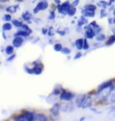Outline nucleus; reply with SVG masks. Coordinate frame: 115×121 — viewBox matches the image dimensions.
Returning <instances> with one entry per match:
<instances>
[{
	"label": "nucleus",
	"mask_w": 115,
	"mask_h": 121,
	"mask_svg": "<svg viewBox=\"0 0 115 121\" xmlns=\"http://www.w3.org/2000/svg\"><path fill=\"white\" fill-rule=\"evenodd\" d=\"M70 6H71V5L69 3V2L65 1V2H63L62 5L58 4L57 6V9L60 13L66 15V14H68V11H69V9L70 8Z\"/></svg>",
	"instance_id": "obj_1"
},
{
	"label": "nucleus",
	"mask_w": 115,
	"mask_h": 121,
	"mask_svg": "<svg viewBox=\"0 0 115 121\" xmlns=\"http://www.w3.org/2000/svg\"><path fill=\"white\" fill-rule=\"evenodd\" d=\"M15 120H22V121H32V120H34V114L32 112H25L24 114L21 115L20 117H16Z\"/></svg>",
	"instance_id": "obj_2"
},
{
	"label": "nucleus",
	"mask_w": 115,
	"mask_h": 121,
	"mask_svg": "<svg viewBox=\"0 0 115 121\" xmlns=\"http://www.w3.org/2000/svg\"><path fill=\"white\" fill-rule=\"evenodd\" d=\"M75 98V95L69 91L62 90L60 95V99L62 101H71Z\"/></svg>",
	"instance_id": "obj_3"
},
{
	"label": "nucleus",
	"mask_w": 115,
	"mask_h": 121,
	"mask_svg": "<svg viewBox=\"0 0 115 121\" xmlns=\"http://www.w3.org/2000/svg\"><path fill=\"white\" fill-rule=\"evenodd\" d=\"M85 99H86V95L85 94H80V95H77L75 99V103L78 108L82 107L83 104H84Z\"/></svg>",
	"instance_id": "obj_4"
},
{
	"label": "nucleus",
	"mask_w": 115,
	"mask_h": 121,
	"mask_svg": "<svg viewBox=\"0 0 115 121\" xmlns=\"http://www.w3.org/2000/svg\"><path fill=\"white\" fill-rule=\"evenodd\" d=\"M23 43H24V39H23L22 36H19V35L15 36V38H14L13 40V46L14 47H17V48L21 47V45L23 44Z\"/></svg>",
	"instance_id": "obj_5"
},
{
	"label": "nucleus",
	"mask_w": 115,
	"mask_h": 121,
	"mask_svg": "<svg viewBox=\"0 0 115 121\" xmlns=\"http://www.w3.org/2000/svg\"><path fill=\"white\" fill-rule=\"evenodd\" d=\"M48 6H49V4L46 0H43V1L41 0V2H39L36 7L40 11V10H45V9H46L48 8Z\"/></svg>",
	"instance_id": "obj_6"
},
{
	"label": "nucleus",
	"mask_w": 115,
	"mask_h": 121,
	"mask_svg": "<svg viewBox=\"0 0 115 121\" xmlns=\"http://www.w3.org/2000/svg\"><path fill=\"white\" fill-rule=\"evenodd\" d=\"M111 85H113V83H112V81H110V80L104 82V83H102V84H100L99 86V87H98V92H100V91L105 90V89L110 87Z\"/></svg>",
	"instance_id": "obj_7"
},
{
	"label": "nucleus",
	"mask_w": 115,
	"mask_h": 121,
	"mask_svg": "<svg viewBox=\"0 0 115 121\" xmlns=\"http://www.w3.org/2000/svg\"><path fill=\"white\" fill-rule=\"evenodd\" d=\"M106 102H108V103L115 102V90L114 89L112 91H110V93L107 95V97L106 98Z\"/></svg>",
	"instance_id": "obj_8"
},
{
	"label": "nucleus",
	"mask_w": 115,
	"mask_h": 121,
	"mask_svg": "<svg viewBox=\"0 0 115 121\" xmlns=\"http://www.w3.org/2000/svg\"><path fill=\"white\" fill-rule=\"evenodd\" d=\"M42 64L40 65H35L33 69H32V73L33 74H36V75H40L43 72V65H41Z\"/></svg>",
	"instance_id": "obj_9"
},
{
	"label": "nucleus",
	"mask_w": 115,
	"mask_h": 121,
	"mask_svg": "<svg viewBox=\"0 0 115 121\" xmlns=\"http://www.w3.org/2000/svg\"><path fill=\"white\" fill-rule=\"evenodd\" d=\"M59 111H60V106L58 104H55V105L53 106V108L50 110V112L52 114L53 116H58L59 115Z\"/></svg>",
	"instance_id": "obj_10"
},
{
	"label": "nucleus",
	"mask_w": 115,
	"mask_h": 121,
	"mask_svg": "<svg viewBox=\"0 0 115 121\" xmlns=\"http://www.w3.org/2000/svg\"><path fill=\"white\" fill-rule=\"evenodd\" d=\"M82 14H83V16L87 17H95V11L88 10V9H84L82 10Z\"/></svg>",
	"instance_id": "obj_11"
},
{
	"label": "nucleus",
	"mask_w": 115,
	"mask_h": 121,
	"mask_svg": "<svg viewBox=\"0 0 115 121\" xmlns=\"http://www.w3.org/2000/svg\"><path fill=\"white\" fill-rule=\"evenodd\" d=\"M75 46L77 50H82L83 47H84V39H78L76 40Z\"/></svg>",
	"instance_id": "obj_12"
},
{
	"label": "nucleus",
	"mask_w": 115,
	"mask_h": 121,
	"mask_svg": "<svg viewBox=\"0 0 115 121\" xmlns=\"http://www.w3.org/2000/svg\"><path fill=\"white\" fill-rule=\"evenodd\" d=\"M34 120L46 121L47 120V117L44 114H34Z\"/></svg>",
	"instance_id": "obj_13"
},
{
	"label": "nucleus",
	"mask_w": 115,
	"mask_h": 121,
	"mask_svg": "<svg viewBox=\"0 0 115 121\" xmlns=\"http://www.w3.org/2000/svg\"><path fill=\"white\" fill-rule=\"evenodd\" d=\"M92 98H91V97H88L87 98L85 99L84 102V104H83V105H82V108H86L91 107V105H92Z\"/></svg>",
	"instance_id": "obj_14"
},
{
	"label": "nucleus",
	"mask_w": 115,
	"mask_h": 121,
	"mask_svg": "<svg viewBox=\"0 0 115 121\" xmlns=\"http://www.w3.org/2000/svg\"><path fill=\"white\" fill-rule=\"evenodd\" d=\"M22 19L24 21H27V22H30V20L32 18V14L29 13V12L26 11L24 12V13H22Z\"/></svg>",
	"instance_id": "obj_15"
},
{
	"label": "nucleus",
	"mask_w": 115,
	"mask_h": 121,
	"mask_svg": "<svg viewBox=\"0 0 115 121\" xmlns=\"http://www.w3.org/2000/svg\"><path fill=\"white\" fill-rule=\"evenodd\" d=\"M30 35V33L28 32V31H24V30H20V31H17V32L15 33V36H22V37H28V36Z\"/></svg>",
	"instance_id": "obj_16"
},
{
	"label": "nucleus",
	"mask_w": 115,
	"mask_h": 121,
	"mask_svg": "<svg viewBox=\"0 0 115 121\" xmlns=\"http://www.w3.org/2000/svg\"><path fill=\"white\" fill-rule=\"evenodd\" d=\"M19 6L18 5H15V6H9L6 8V11L9 12V13H15V12L18 10Z\"/></svg>",
	"instance_id": "obj_17"
},
{
	"label": "nucleus",
	"mask_w": 115,
	"mask_h": 121,
	"mask_svg": "<svg viewBox=\"0 0 115 121\" xmlns=\"http://www.w3.org/2000/svg\"><path fill=\"white\" fill-rule=\"evenodd\" d=\"M87 19L85 18V17H84V16H82L81 17H80V21H78L77 26H78V27H81L82 25H84V24H87Z\"/></svg>",
	"instance_id": "obj_18"
},
{
	"label": "nucleus",
	"mask_w": 115,
	"mask_h": 121,
	"mask_svg": "<svg viewBox=\"0 0 115 121\" xmlns=\"http://www.w3.org/2000/svg\"><path fill=\"white\" fill-rule=\"evenodd\" d=\"M6 54L8 55H11L14 54V46H7L5 49Z\"/></svg>",
	"instance_id": "obj_19"
},
{
	"label": "nucleus",
	"mask_w": 115,
	"mask_h": 121,
	"mask_svg": "<svg viewBox=\"0 0 115 121\" xmlns=\"http://www.w3.org/2000/svg\"><path fill=\"white\" fill-rule=\"evenodd\" d=\"M95 39H96V41H98V42H102V41H104L106 39V35L102 33H99V34H97L96 38Z\"/></svg>",
	"instance_id": "obj_20"
},
{
	"label": "nucleus",
	"mask_w": 115,
	"mask_h": 121,
	"mask_svg": "<svg viewBox=\"0 0 115 121\" xmlns=\"http://www.w3.org/2000/svg\"><path fill=\"white\" fill-rule=\"evenodd\" d=\"M77 12V9H76V6H71L70 8L69 9V11H68V15L70 17H73Z\"/></svg>",
	"instance_id": "obj_21"
},
{
	"label": "nucleus",
	"mask_w": 115,
	"mask_h": 121,
	"mask_svg": "<svg viewBox=\"0 0 115 121\" xmlns=\"http://www.w3.org/2000/svg\"><path fill=\"white\" fill-rule=\"evenodd\" d=\"M114 43H115V35H111L110 37L109 38V39L106 41V45L110 46V45H113Z\"/></svg>",
	"instance_id": "obj_22"
},
{
	"label": "nucleus",
	"mask_w": 115,
	"mask_h": 121,
	"mask_svg": "<svg viewBox=\"0 0 115 121\" xmlns=\"http://www.w3.org/2000/svg\"><path fill=\"white\" fill-rule=\"evenodd\" d=\"M84 9H88V10H92V11H95V9H97L96 6L93 4H86L84 6Z\"/></svg>",
	"instance_id": "obj_23"
},
{
	"label": "nucleus",
	"mask_w": 115,
	"mask_h": 121,
	"mask_svg": "<svg viewBox=\"0 0 115 121\" xmlns=\"http://www.w3.org/2000/svg\"><path fill=\"white\" fill-rule=\"evenodd\" d=\"M12 25H13L14 27H16V28H21V26L23 25V23L21 22V21H20L13 20V21H12Z\"/></svg>",
	"instance_id": "obj_24"
},
{
	"label": "nucleus",
	"mask_w": 115,
	"mask_h": 121,
	"mask_svg": "<svg viewBox=\"0 0 115 121\" xmlns=\"http://www.w3.org/2000/svg\"><path fill=\"white\" fill-rule=\"evenodd\" d=\"M11 28H12V25L10 23H8V22L5 23L3 26H2V29H3V31H9V30H10Z\"/></svg>",
	"instance_id": "obj_25"
},
{
	"label": "nucleus",
	"mask_w": 115,
	"mask_h": 121,
	"mask_svg": "<svg viewBox=\"0 0 115 121\" xmlns=\"http://www.w3.org/2000/svg\"><path fill=\"white\" fill-rule=\"evenodd\" d=\"M97 5H98V6H100V7H102V8L105 9L107 6H109V3L106 1H99L98 2Z\"/></svg>",
	"instance_id": "obj_26"
},
{
	"label": "nucleus",
	"mask_w": 115,
	"mask_h": 121,
	"mask_svg": "<svg viewBox=\"0 0 115 121\" xmlns=\"http://www.w3.org/2000/svg\"><path fill=\"white\" fill-rule=\"evenodd\" d=\"M62 45L61 44V43H56V44H55V46H54V50H55V51L59 52L62 50Z\"/></svg>",
	"instance_id": "obj_27"
},
{
	"label": "nucleus",
	"mask_w": 115,
	"mask_h": 121,
	"mask_svg": "<svg viewBox=\"0 0 115 121\" xmlns=\"http://www.w3.org/2000/svg\"><path fill=\"white\" fill-rule=\"evenodd\" d=\"M92 28H93V31H94V32L95 33V35H97V34L100 33V31H101V30H102V28L100 27V26L98 25L94 26V27H93Z\"/></svg>",
	"instance_id": "obj_28"
},
{
	"label": "nucleus",
	"mask_w": 115,
	"mask_h": 121,
	"mask_svg": "<svg viewBox=\"0 0 115 121\" xmlns=\"http://www.w3.org/2000/svg\"><path fill=\"white\" fill-rule=\"evenodd\" d=\"M21 28H22V30H24V31H28V32H29L30 34H31L32 32V29H31V28H29L27 25H24V24H23V25L21 26Z\"/></svg>",
	"instance_id": "obj_29"
},
{
	"label": "nucleus",
	"mask_w": 115,
	"mask_h": 121,
	"mask_svg": "<svg viewBox=\"0 0 115 121\" xmlns=\"http://www.w3.org/2000/svg\"><path fill=\"white\" fill-rule=\"evenodd\" d=\"M62 110L63 111V112H66L67 110H69V104L68 103H63L62 105Z\"/></svg>",
	"instance_id": "obj_30"
},
{
	"label": "nucleus",
	"mask_w": 115,
	"mask_h": 121,
	"mask_svg": "<svg viewBox=\"0 0 115 121\" xmlns=\"http://www.w3.org/2000/svg\"><path fill=\"white\" fill-rule=\"evenodd\" d=\"M61 52H62V54H69L71 53V50L68 47H62Z\"/></svg>",
	"instance_id": "obj_31"
},
{
	"label": "nucleus",
	"mask_w": 115,
	"mask_h": 121,
	"mask_svg": "<svg viewBox=\"0 0 115 121\" xmlns=\"http://www.w3.org/2000/svg\"><path fill=\"white\" fill-rule=\"evenodd\" d=\"M107 15V13L106 11V9H105L104 8L101 9V11H100V17L101 18H103L105 17H106Z\"/></svg>",
	"instance_id": "obj_32"
},
{
	"label": "nucleus",
	"mask_w": 115,
	"mask_h": 121,
	"mask_svg": "<svg viewBox=\"0 0 115 121\" xmlns=\"http://www.w3.org/2000/svg\"><path fill=\"white\" fill-rule=\"evenodd\" d=\"M89 48V44L88 43H87V41L86 39H84V47H83V49L87 50V49Z\"/></svg>",
	"instance_id": "obj_33"
},
{
	"label": "nucleus",
	"mask_w": 115,
	"mask_h": 121,
	"mask_svg": "<svg viewBox=\"0 0 115 121\" xmlns=\"http://www.w3.org/2000/svg\"><path fill=\"white\" fill-rule=\"evenodd\" d=\"M2 19H3L4 21H11L12 17H11V16L9 15V14H5Z\"/></svg>",
	"instance_id": "obj_34"
},
{
	"label": "nucleus",
	"mask_w": 115,
	"mask_h": 121,
	"mask_svg": "<svg viewBox=\"0 0 115 121\" xmlns=\"http://www.w3.org/2000/svg\"><path fill=\"white\" fill-rule=\"evenodd\" d=\"M55 18V11L54 10H51L50 12V16H49V19L50 20H54Z\"/></svg>",
	"instance_id": "obj_35"
},
{
	"label": "nucleus",
	"mask_w": 115,
	"mask_h": 121,
	"mask_svg": "<svg viewBox=\"0 0 115 121\" xmlns=\"http://www.w3.org/2000/svg\"><path fill=\"white\" fill-rule=\"evenodd\" d=\"M53 94L55 96L56 95H59V94H61V91L59 90V89H55L53 91Z\"/></svg>",
	"instance_id": "obj_36"
},
{
	"label": "nucleus",
	"mask_w": 115,
	"mask_h": 121,
	"mask_svg": "<svg viewBox=\"0 0 115 121\" xmlns=\"http://www.w3.org/2000/svg\"><path fill=\"white\" fill-rule=\"evenodd\" d=\"M82 56V54H81V52H77V54H75V56H74V59H79Z\"/></svg>",
	"instance_id": "obj_37"
},
{
	"label": "nucleus",
	"mask_w": 115,
	"mask_h": 121,
	"mask_svg": "<svg viewBox=\"0 0 115 121\" xmlns=\"http://www.w3.org/2000/svg\"><path fill=\"white\" fill-rule=\"evenodd\" d=\"M16 57V54H11V56L9 57L8 59H7V61H11V60H13L14 58Z\"/></svg>",
	"instance_id": "obj_38"
},
{
	"label": "nucleus",
	"mask_w": 115,
	"mask_h": 121,
	"mask_svg": "<svg viewBox=\"0 0 115 121\" xmlns=\"http://www.w3.org/2000/svg\"><path fill=\"white\" fill-rule=\"evenodd\" d=\"M79 2H80V0H75V1L72 3V6H77V5L79 4Z\"/></svg>",
	"instance_id": "obj_39"
},
{
	"label": "nucleus",
	"mask_w": 115,
	"mask_h": 121,
	"mask_svg": "<svg viewBox=\"0 0 115 121\" xmlns=\"http://www.w3.org/2000/svg\"><path fill=\"white\" fill-rule=\"evenodd\" d=\"M42 32H43V35H46V34L48 32V30L46 29V28H43V29H42Z\"/></svg>",
	"instance_id": "obj_40"
},
{
	"label": "nucleus",
	"mask_w": 115,
	"mask_h": 121,
	"mask_svg": "<svg viewBox=\"0 0 115 121\" xmlns=\"http://www.w3.org/2000/svg\"><path fill=\"white\" fill-rule=\"evenodd\" d=\"M9 0H0V2H2V3H5V2H7Z\"/></svg>",
	"instance_id": "obj_41"
},
{
	"label": "nucleus",
	"mask_w": 115,
	"mask_h": 121,
	"mask_svg": "<svg viewBox=\"0 0 115 121\" xmlns=\"http://www.w3.org/2000/svg\"><path fill=\"white\" fill-rule=\"evenodd\" d=\"M114 111H115V106H114V107L112 108V109H110V112H114Z\"/></svg>",
	"instance_id": "obj_42"
},
{
	"label": "nucleus",
	"mask_w": 115,
	"mask_h": 121,
	"mask_svg": "<svg viewBox=\"0 0 115 121\" xmlns=\"http://www.w3.org/2000/svg\"><path fill=\"white\" fill-rule=\"evenodd\" d=\"M113 20H114V19H111V18H110V19H109V23H110V24H112V23H114V21H113Z\"/></svg>",
	"instance_id": "obj_43"
},
{
	"label": "nucleus",
	"mask_w": 115,
	"mask_h": 121,
	"mask_svg": "<svg viewBox=\"0 0 115 121\" xmlns=\"http://www.w3.org/2000/svg\"><path fill=\"white\" fill-rule=\"evenodd\" d=\"M55 3H57V4H60V0H55Z\"/></svg>",
	"instance_id": "obj_44"
},
{
	"label": "nucleus",
	"mask_w": 115,
	"mask_h": 121,
	"mask_svg": "<svg viewBox=\"0 0 115 121\" xmlns=\"http://www.w3.org/2000/svg\"><path fill=\"white\" fill-rule=\"evenodd\" d=\"M16 1H17V2H23L24 0H16Z\"/></svg>",
	"instance_id": "obj_45"
},
{
	"label": "nucleus",
	"mask_w": 115,
	"mask_h": 121,
	"mask_svg": "<svg viewBox=\"0 0 115 121\" xmlns=\"http://www.w3.org/2000/svg\"><path fill=\"white\" fill-rule=\"evenodd\" d=\"M113 85L115 86V79H114V83H113Z\"/></svg>",
	"instance_id": "obj_46"
},
{
	"label": "nucleus",
	"mask_w": 115,
	"mask_h": 121,
	"mask_svg": "<svg viewBox=\"0 0 115 121\" xmlns=\"http://www.w3.org/2000/svg\"><path fill=\"white\" fill-rule=\"evenodd\" d=\"M114 16H115V9L114 10Z\"/></svg>",
	"instance_id": "obj_47"
},
{
	"label": "nucleus",
	"mask_w": 115,
	"mask_h": 121,
	"mask_svg": "<svg viewBox=\"0 0 115 121\" xmlns=\"http://www.w3.org/2000/svg\"><path fill=\"white\" fill-rule=\"evenodd\" d=\"M114 24H115V18H114Z\"/></svg>",
	"instance_id": "obj_48"
}]
</instances>
